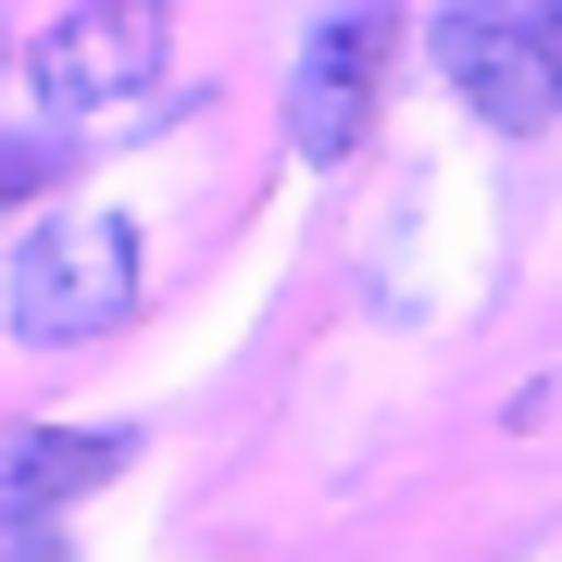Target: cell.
Listing matches in <instances>:
<instances>
[{"label":"cell","mask_w":562,"mask_h":562,"mask_svg":"<svg viewBox=\"0 0 562 562\" xmlns=\"http://www.w3.org/2000/svg\"><path fill=\"white\" fill-rule=\"evenodd\" d=\"M125 313H138V225L125 213L76 201V213L25 225V250H13V338L25 350H76Z\"/></svg>","instance_id":"6da1fadb"},{"label":"cell","mask_w":562,"mask_h":562,"mask_svg":"<svg viewBox=\"0 0 562 562\" xmlns=\"http://www.w3.org/2000/svg\"><path fill=\"white\" fill-rule=\"evenodd\" d=\"M387 63H401V13H375V0L325 13L301 38V76H288V150H301V162H350L362 125H375Z\"/></svg>","instance_id":"7a4b0ae2"},{"label":"cell","mask_w":562,"mask_h":562,"mask_svg":"<svg viewBox=\"0 0 562 562\" xmlns=\"http://www.w3.org/2000/svg\"><path fill=\"white\" fill-rule=\"evenodd\" d=\"M438 63H450V88L501 125V138H538V125L562 113L550 13H450V25H438Z\"/></svg>","instance_id":"3957f363"},{"label":"cell","mask_w":562,"mask_h":562,"mask_svg":"<svg viewBox=\"0 0 562 562\" xmlns=\"http://www.w3.org/2000/svg\"><path fill=\"white\" fill-rule=\"evenodd\" d=\"M162 50H176L162 0H88L38 38V88H50V113H101V101H138L162 76Z\"/></svg>","instance_id":"277c9868"},{"label":"cell","mask_w":562,"mask_h":562,"mask_svg":"<svg viewBox=\"0 0 562 562\" xmlns=\"http://www.w3.org/2000/svg\"><path fill=\"white\" fill-rule=\"evenodd\" d=\"M125 462H138V438H125V425H25L13 462H0V513H13V525H50L63 501L113 487Z\"/></svg>","instance_id":"5b68a950"},{"label":"cell","mask_w":562,"mask_h":562,"mask_svg":"<svg viewBox=\"0 0 562 562\" xmlns=\"http://www.w3.org/2000/svg\"><path fill=\"white\" fill-rule=\"evenodd\" d=\"M13 562H63V538L50 525H13Z\"/></svg>","instance_id":"8992f818"}]
</instances>
